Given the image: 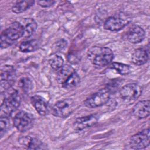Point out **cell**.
Listing matches in <instances>:
<instances>
[{
    "label": "cell",
    "mask_w": 150,
    "mask_h": 150,
    "mask_svg": "<svg viewBox=\"0 0 150 150\" xmlns=\"http://www.w3.org/2000/svg\"><path fill=\"white\" fill-rule=\"evenodd\" d=\"M87 57L95 67L101 68L112 62L114 59V53L108 47L95 46L88 50Z\"/></svg>",
    "instance_id": "1"
},
{
    "label": "cell",
    "mask_w": 150,
    "mask_h": 150,
    "mask_svg": "<svg viewBox=\"0 0 150 150\" xmlns=\"http://www.w3.org/2000/svg\"><path fill=\"white\" fill-rule=\"evenodd\" d=\"M24 30L21 22H14L4 29L0 37V46L2 49L12 45L19 38L23 36Z\"/></svg>",
    "instance_id": "2"
},
{
    "label": "cell",
    "mask_w": 150,
    "mask_h": 150,
    "mask_svg": "<svg viewBox=\"0 0 150 150\" xmlns=\"http://www.w3.org/2000/svg\"><path fill=\"white\" fill-rule=\"evenodd\" d=\"M131 17L125 12H118L107 19L104 24L106 30L110 31H119L126 26L131 21Z\"/></svg>",
    "instance_id": "3"
},
{
    "label": "cell",
    "mask_w": 150,
    "mask_h": 150,
    "mask_svg": "<svg viewBox=\"0 0 150 150\" xmlns=\"http://www.w3.org/2000/svg\"><path fill=\"white\" fill-rule=\"evenodd\" d=\"M21 97L17 90H13L4 100L1 105V115H10L20 106Z\"/></svg>",
    "instance_id": "4"
},
{
    "label": "cell",
    "mask_w": 150,
    "mask_h": 150,
    "mask_svg": "<svg viewBox=\"0 0 150 150\" xmlns=\"http://www.w3.org/2000/svg\"><path fill=\"white\" fill-rule=\"evenodd\" d=\"M111 93L110 88H102L88 97L84 101V104L88 108L101 107L108 101L111 97Z\"/></svg>",
    "instance_id": "5"
},
{
    "label": "cell",
    "mask_w": 150,
    "mask_h": 150,
    "mask_svg": "<svg viewBox=\"0 0 150 150\" xmlns=\"http://www.w3.org/2000/svg\"><path fill=\"white\" fill-rule=\"evenodd\" d=\"M75 103L71 98H64L57 101L52 108V114L59 118H66L74 111Z\"/></svg>",
    "instance_id": "6"
},
{
    "label": "cell",
    "mask_w": 150,
    "mask_h": 150,
    "mask_svg": "<svg viewBox=\"0 0 150 150\" xmlns=\"http://www.w3.org/2000/svg\"><path fill=\"white\" fill-rule=\"evenodd\" d=\"M35 122L33 115L25 111H20L17 112L13 118V125L18 131L25 132L30 129Z\"/></svg>",
    "instance_id": "7"
},
{
    "label": "cell",
    "mask_w": 150,
    "mask_h": 150,
    "mask_svg": "<svg viewBox=\"0 0 150 150\" xmlns=\"http://www.w3.org/2000/svg\"><path fill=\"white\" fill-rule=\"evenodd\" d=\"M16 79L15 69L12 65H5L1 70L0 88L2 93L10 89Z\"/></svg>",
    "instance_id": "8"
},
{
    "label": "cell",
    "mask_w": 150,
    "mask_h": 150,
    "mask_svg": "<svg viewBox=\"0 0 150 150\" xmlns=\"http://www.w3.org/2000/svg\"><path fill=\"white\" fill-rule=\"evenodd\" d=\"M149 129H145L131 137L129 146L134 149H141L149 145Z\"/></svg>",
    "instance_id": "9"
},
{
    "label": "cell",
    "mask_w": 150,
    "mask_h": 150,
    "mask_svg": "<svg viewBox=\"0 0 150 150\" xmlns=\"http://www.w3.org/2000/svg\"><path fill=\"white\" fill-rule=\"evenodd\" d=\"M142 88L138 84L130 83L122 87L120 90L121 98L127 101L135 100L142 94Z\"/></svg>",
    "instance_id": "10"
},
{
    "label": "cell",
    "mask_w": 150,
    "mask_h": 150,
    "mask_svg": "<svg viewBox=\"0 0 150 150\" xmlns=\"http://www.w3.org/2000/svg\"><path fill=\"white\" fill-rule=\"evenodd\" d=\"M99 119L98 115L90 114L77 118L73 124V128L75 131H79L94 125Z\"/></svg>",
    "instance_id": "11"
},
{
    "label": "cell",
    "mask_w": 150,
    "mask_h": 150,
    "mask_svg": "<svg viewBox=\"0 0 150 150\" xmlns=\"http://www.w3.org/2000/svg\"><path fill=\"white\" fill-rule=\"evenodd\" d=\"M132 112L133 115L138 119L147 118L150 114L149 100H146L138 101L133 107Z\"/></svg>",
    "instance_id": "12"
},
{
    "label": "cell",
    "mask_w": 150,
    "mask_h": 150,
    "mask_svg": "<svg viewBox=\"0 0 150 150\" xmlns=\"http://www.w3.org/2000/svg\"><path fill=\"white\" fill-rule=\"evenodd\" d=\"M145 38V32L138 25H134L128 30L127 39L131 43L137 44L141 42Z\"/></svg>",
    "instance_id": "13"
},
{
    "label": "cell",
    "mask_w": 150,
    "mask_h": 150,
    "mask_svg": "<svg viewBox=\"0 0 150 150\" xmlns=\"http://www.w3.org/2000/svg\"><path fill=\"white\" fill-rule=\"evenodd\" d=\"M18 142L29 149H41L45 148V145H43V143L40 140L28 135L19 137Z\"/></svg>",
    "instance_id": "14"
},
{
    "label": "cell",
    "mask_w": 150,
    "mask_h": 150,
    "mask_svg": "<svg viewBox=\"0 0 150 150\" xmlns=\"http://www.w3.org/2000/svg\"><path fill=\"white\" fill-rule=\"evenodd\" d=\"M30 101L38 114L42 116L46 115L49 112V104L47 101L39 95L33 96Z\"/></svg>",
    "instance_id": "15"
},
{
    "label": "cell",
    "mask_w": 150,
    "mask_h": 150,
    "mask_svg": "<svg viewBox=\"0 0 150 150\" xmlns=\"http://www.w3.org/2000/svg\"><path fill=\"white\" fill-rule=\"evenodd\" d=\"M149 49L146 47H140L135 49L131 56L132 62L137 66L145 64L149 59Z\"/></svg>",
    "instance_id": "16"
},
{
    "label": "cell",
    "mask_w": 150,
    "mask_h": 150,
    "mask_svg": "<svg viewBox=\"0 0 150 150\" xmlns=\"http://www.w3.org/2000/svg\"><path fill=\"white\" fill-rule=\"evenodd\" d=\"M74 71L75 70L72 66L69 64H64L57 71L56 79L57 82L62 85Z\"/></svg>",
    "instance_id": "17"
},
{
    "label": "cell",
    "mask_w": 150,
    "mask_h": 150,
    "mask_svg": "<svg viewBox=\"0 0 150 150\" xmlns=\"http://www.w3.org/2000/svg\"><path fill=\"white\" fill-rule=\"evenodd\" d=\"M21 24L23 28V38L30 37L36 30L38 24L35 20L32 18H25L22 20Z\"/></svg>",
    "instance_id": "18"
},
{
    "label": "cell",
    "mask_w": 150,
    "mask_h": 150,
    "mask_svg": "<svg viewBox=\"0 0 150 150\" xmlns=\"http://www.w3.org/2000/svg\"><path fill=\"white\" fill-rule=\"evenodd\" d=\"M34 4L35 1L32 0L17 1L13 5L12 7V11L15 13H21L29 9Z\"/></svg>",
    "instance_id": "19"
},
{
    "label": "cell",
    "mask_w": 150,
    "mask_h": 150,
    "mask_svg": "<svg viewBox=\"0 0 150 150\" xmlns=\"http://www.w3.org/2000/svg\"><path fill=\"white\" fill-rule=\"evenodd\" d=\"M39 44L36 39H31L22 42L19 46V50L23 53H29L36 50Z\"/></svg>",
    "instance_id": "20"
},
{
    "label": "cell",
    "mask_w": 150,
    "mask_h": 150,
    "mask_svg": "<svg viewBox=\"0 0 150 150\" xmlns=\"http://www.w3.org/2000/svg\"><path fill=\"white\" fill-rule=\"evenodd\" d=\"M80 78L78 73L75 71L67 80L62 84V87L66 90H71L76 87L79 84Z\"/></svg>",
    "instance_id": "21"
},
{
    "label": "cell",
    "mask_w": 150,
    "mask_h": 150,
    "mask_svg": "<svg viewBox=\"0 0 150 150\" xmlns=\"http://www.w3.org/2000/svg\"><path fill=\"white\" fill-rule=\"evenodd\" d=\"M109 67L111 69L115 70L121 75L128 74L131 71V67L129 65L119 62L111 63L110 64Z\"/></svg>",
    "instance_id": "22"
},
{
    "label": "cell",
    "mask_w": 150,
    "mask_h": 150,
    "mask_svg": "<svg viewBox=\"0 0 150 150\" xmlns=\"http://www.w3.org/2000/svg\"><path fill=\"white\" fill-rule=\"evenodd\" d=\"M49 63L53 70L58 71L64 65V60L59 55L53 54L49 59Z\"/></svg>",
    "instance_id": "23"
},
{
    "label": "cell",
    "mask_w": 150,
    "mask_h": 150,
    "mask_svg": "<svg viewBox=\"0 0 150 150\" xmlns=\"http://www.w3.org/2000/svg\"><path fill=\"white\" fill-rule=\"evenodd\" d=\"M18 86L22 89V90L26 94L29 93L33 87L31 80L27 77H23L21 78L18 82Z\"/></svg>",
    "instance_id": "24"
},
{
    "label": "cell",
    "mask_w": 150,
    "mask_h": 150,
    "mask_svg": "<svg viewBox=\"0 0 150 150\" xmlns=\"http://www.w3.org/2000/svg\"><path fill=\"white\" fill-rule=\"evenodd\" d=\"M10 126L9 116L1 115L0 118V135L2 137L8 131Z\"/></svg>",
    "instance_id": "25"
},
{
    "label": "cell",
    "mask_w": 150,
    "mask_h": 150,
    "mask_svg": "<svg viewBox=\"0 0 150 150\" xmlns=\"http://www.w3.org/2000/svg\"><path fill=\"white\" fill-rule=\"evenodd\" d=\"M55 3L54 1H38L37 4L42 8H48L52 6Z\"/></svg>",
    "instance_id": "26"
}]
</instances>
